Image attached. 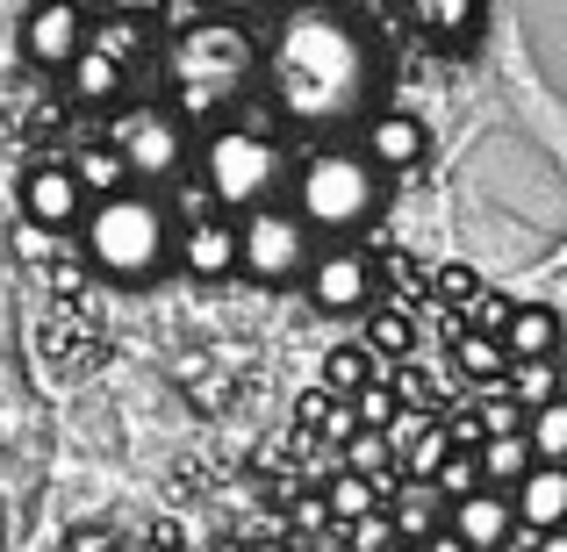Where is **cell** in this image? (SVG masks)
Returning a JSON list of instances; mask_svg holds the SVG:
<instances>
[{
	"label": "cell",
	"mask_w": 567,
	"mask_h": 552,
	"mask_svg": "<svg viewBox=\"0 0 567 552\" xmlns=\"http://www.w3.org/2000/svg\"><path fill=\"white\" fill-rule=\"evenodd\" d=\"M511 402L517 409H539V402H554V360H511Z\"/></svg>",
	"instance_id": "28"
},
{
	"label": "cell",
	"mask_w": 567,
	"mask_h": 552,
	"mask_svg": "<svg viewBox=\"0 0 567 552\" xmlns=\"http://www.w3.org/2000/svg\"><path fill=\"white\" fill-rule=\"evenodd\" d=\"M511 294H496V288H482V294H474V323H467V331H488V337H503V323H511Z\"/></svg>",
	"instance_id": "32"
},
{
	"label": "cell",
	"mask_w": 567,
	"mask_h": 552,
	"mask_svg": "<svg viewBox=\"0 0 567 552\" xmlns=\"http://www.w3.org/2000/svg\"><path fill=\"white\" fill-rule=\"evenodd\" d=\"M532 552H567V531H539V539H532Z\"/></svg>",
	"instance_id": "40"
},
{
	"label": "cell",
	"mask_w": 567,
	"mask_h": 552,
	"mask_svg": "<svg viewBox=\"0 0 567 552\" xmlns=\"http://www.w3.org/2000/svg\"><path fill=\"white\" fill-rule=\"evenodd\" d=\"M173 265L194 280H230L237 273V222L230 216H181V237H173Z\"/></svg>",
	"instance_id": "12"
},
{
	"label": "cell",
	"mask_w": 567,
	"mask_h": 552,
	"mask_svg": "<svg viewBox=\"0 0 567 552\" xmlns=\"http://www.w3.org/2000/svg\"><path fill=\"white\" fill-rule=\"evenodd\" d=\"M388 545H395L388 510H367V517H352V524H338V552H388Z\"/></svg>",
	"instance_id": "29"
},
{
	"label": "cell",
	"mask_w": 567,
	"mask_h": 552,
	"mask_svg": "<svg viewBox=\"0 0 567 552\" xmlns=\"http://www.w3.org/2000/svg\"><path fill=\"white\" fill-rule=\"evenodd\" d=\"M194 166H202V194L216 216H245L259 201H280V180H288V158H280L274 137L259 129L216 123L202 144H194Z\"/></svg>",
	"instance_id": "5"
},
{
	"label": "cell",
	"mask_w": 567,
	"mask_h": 552,
	"mask_svg": "<svg viewBox=\"0 0 567 552\" xmlns=\"http://www.w3.org/2000/svg\"><path fill=\"white\" fill-rule=\"evenodd\" d=\"M517 424H525V409H517L511 395H496V402L482 409V438H488V430H517Z\"/></svg>",
	"instance_id": "33"
},
{
	"label": "cell",
	"mask_w": 567,
	"mask_h": 552,
	"mask_svg": "<svg viewBox=\"0 0 567 552\" xmlns=\"http://www.w3.org/2000/svg\"><path fill=\"white\" fill-rule=\"evenodd\" d=\"M525 452H532V467H567V402H539V409H525Z\"/></svg>",
	"instance_id": "20"
},
{
	"label": "cell",
	"mask_w": 567,
	"mask_h": 552,
	"mask_svg": "<svg viewBox=\"0 0 567 552\" xmlns=\"http://www.w3.org/2000/svg\"><path fill=\"white\" fill-rule=\"evenodd\" d=\"M511 517H517V539L560 531L567 524V467H525V481L511 488Z\"/></svg>",
	"instance_id": "14"
},
{
	"label": "cell",
	"mask_w": 567,
	"mask_h": 552,
	"mask_svg": "<svg viewBox=\"0 0 567 552\" xmlns=\"http://www.w3.org/2000/svg\"><path fill=\"white\" fill-rule=\"evenodd\" d=\"M72 166V180L86 187V201H101V194H115V187H130V166L115 158V144H101V137H86L80 152L65 158Z\"/></svg>",
	"instance_id": "21"
},
{
	"label": "cell",
	"mask_w": 567,
	"mask_h": 552,
	"mask_svg": "<svg viewBox=\"0 0 567 552\" xmlns=\"http://www.w3.org/2000/svg\"><path fill=\"white\" fill-rule=\"evenodd\" d=\"M230 222H237V273H245V280H259V288H288V280H302L317 237H309V222L295 216V208L259 201V208H245V216H230Z\"/></svg>",
	"instance_id": "7"
},
{
	"label": "cell",
	"mask_w": 567,
	"mask_h": 552,
	"mask_svg": "<svg viewBox=\"0 0 567 552\" xmlns=\"http://www.w3.org/2000/svg\"><path fill=\"white\" fill-rule=\"evenodd\" d=\"M346 409H352V424H360V430H381L402 402H395V387H388V381H367V387H352V395H346Z\"/></svg>",
	"instance_id": "30"
},
{
	"label": "cell",
	"mask_w": 567,
	"mask_h": 552,
	"mask_svg": "<svg viewBox=\"0 0 567 552\" xmlns=\"http://www.w3.org/2000/svg\"><path fill=\"white\" fill-rule=\"evenodd\" d=\"M453 366L467 373L474 387H496L503 373H511V352H503V337H488V331H460L453 337Z\"/></svg>",
	"instance_id": "22"
},
{
	"label": "cell",
	"mask_w": 567,
	"mask_h": 552,
	"mask_svg": "<svg viewBox=\"0 0 567 552\" xmlns=\"http://www.w3.org/2000/svg\"><path fill=\"white\" fill-rule=\"evenodd\" d=\"M173 237H181V216H173L166 194L152 187H115L101 201H86L80 216V259L86 273L115 280V288H152L173 265Z\"/></svg>",
	"instance_id": "2"
},
{
	"label": "cell",
	"mask_w": 567,
	"mask_h": 552,
	"mask_svg": "<svg viewBox=\"0 0 567 552\" xmlns=\"http://www.w3.org/2000/svg\"><path fill=\"white\" fill-rule=\"evenodd\" d=\"M503 352H511V360H554L560 352V316L546 302H517L511 323H503Z\"/></svg>",
	"instance_id": "17"
},
{
	"label": "cell",
	"mask_w": 567,
	"mask_h": 552,
	"mask_svg": "<svg viewBox=\"0 0 567 552\" xmlns=\"http://www.w3.org/2000/svg\"><path fill=\"white\" fill-rule=\"evenodd\" d=\"M80 51H86V14H80V0H37V8L22 14V58L37 72H65Z\"/></svg>",
	"instance_id": "10"
},
{
	"label": "cell",
	"mask_w": 567,
	"mask_h": 552,
	"mask_svg": "<svg viewBox=\"0 0 567 552\" xmlns=\"http://www.w3.org/2000/svg\"><path fill=\"white\" fill-rule=\"evenodd\" d=\"M381 510H388V524H395V539H410V545L431 539V531L445 524V496H439L431 481H395Z\"/></svg>",
	"instance_id": "16"
},
{
	"label": "cell",
	"mask_w": 567,
	"mask_h": 552,
	"mask_svg": "<svg viewBox=\"0 0 567 552\" xmlns=\"http://www.w3.org/2000/svg\"><path fill=\"white\" fill-rule=\"evenodd\" d=\"M166 80H173L166 108L181 115V123H208V115H223L237 94H251V80H259V43H251L245 22H230V14L187 22L166 51Z\"/></svg>",
	"instance_id": "3"
},
{
	"label": "cell",
	"mask_w": 567,
	"mask_h": 552,
	"mask_svg": "<svg viewBox=\"0 0 567 552\" xmlns=\"http://www.w3.org/2000/svg\"><path fill=\"white\" fill-rule=\"evenodd\" d=\"M367 381H381V360L367 345H331V352H323V395L346 402L352 387H367Z\"/></svg>",
	"instance_id": "23"
},
{
	"label": "cell",
	"mask_w": 567,
	"mask_h": 552,
	"mask_svg": "<svg viewBox=\"0 0 567 552\" xmlns=\"http://www.w3.org/2000/svg\"><path fill=\"white\" fill-rule=\"evenodd\" d=\"M410 22L431 43H474L482 29V0H410Z\"/></svg>",
	"instance_id": "19"
},
{
	"label": "cell",
	"mask_w": 567,
	"mask_h": 552,
	"mask_svg": "<svg viewBox=\"0 0 567 552\" xmlns=\"http://www.w3.org/2000/svg\"><path fill=\"white\" fill-rule=\"evenodd\" d=\"M266 80V108L280 123L331 137V129H360L381 101V43L338 0H302L280 14L274 43L259 58Z\"/></svg>",
	"instance_id": "1"
},
{
	"label": "cell",
	"mask_w": 567,
	"mask_h": 552,
	"mask_svg": "<svg viewBox=\"0 0 567 552\" xmlns=\"http://www.w3.org/2000/svg\"><path fill=\"white\" fill-rule=\"evenodd\" d=\"M216 14H230V22H245V14H266V8H280V0H208Z\"/></svg>",
	"instance_id": "37"
},
{
	"label": "cell",
	"mask_w": 567,
	"mask_h": 552,
	"mask_svg": "<svg viewBox=\"0 0 567 552\" xmlns=\"http://www.w3.org/2000/svg\"><path fill=\"white\" fill-rule=\"evenodd\" d=\"M109 14H123V22H166V0H109Z\"/></svg>",
	"instance_id": "34"
},
{
	"label": "cell",
	"mask_w": 567,
	"mask_h": 552,
	"mask_svg": "<svg viewBox=\"0 0 567 552\" xmlns=\"http://www.w3.org/2000/svg\"><path fill=\"white\" fill-rule=\"evenodd\" d=\"M14 194H22V222H29V230L65 237V230H80V216H86V187L72 180L65 158H37Z\"/></svg>",
	"instance_id": "9"
},
{
	"label": "cell",
	"mask_w": 567,
	"mask_h": 552,
	"mask_svg": "<svg viewBox=\"0 0 567 552\" xmlns=\"http://www.w3.org/2000/svg\"><path fill=\"white\" fill-rule=\"evenodd\" d=\"M302 294L323 316H367L381 302V273L360 244H317L302 265Z\"/></svg>",
	"instance_id": "8"
},
{
	"label": "cell",
	"mask_w": 567,
	"mask_h": 552,
	"mask_svg": "<svg viewBox=\"0 0 567 552\" xmlns=\"http://www.w3.org/2000/svg\"><path fill=\"white\" fill-rule=\"evenodd\" d=\"M295 531H338L331 510H323V496H302V502H295Z\"/></svg>",
	"instance_id": "35"
},
{
	"label": "cell",
	"mask_w": 567,
	"mask_h": 552,
	"mask_svg": "<svg viewBox=\"0 0 567 552\" xmlns=\"http://www.w3.org/2000/svg\"><path fill=\"white\" fill-rule=\"evenodd\" d=\"M424 152H431V129L416 123L410 108H374L360 123V158L374 173H395V180H402V173L424 166Z\"/></svg>",
	"instance_id": "11"
},
{
	"label": "cell",
	"mask_w": 567,
	"mask_h": 552,
	"mask_svg": "<svg viewBox=\"0 0 567 552\" xmlns=\"http://www.w3.org/2000/svg\"><path fill=\"white\" fill-rule=\"evenodd\" d=\"M431 488H439L445 502L474 496V488H482V467H474V452H445V459H439V473H431Z\"/></svg>",
	"instance_id": "31"
},
{
	"label": "cell",
	"mask_w": 567,
	"mask_h": 552,
	"mask_svg": "<svg viewBox=\"0 0 567 552\" xmlns=\"http://www.w3.org/2000/svg\"><path fill=\"white\" fill-rule=\"evenodd\" d=\"M323 510H331V524H352V517H367V510H381V488L367 481V473H323Z\"/></svg>",
	"instance_id": "24"
},
{
	"label": "cell",
	"mask_w": 567,
	"mask_h": 552,
	"mask_svg": "<svg viewBox=\"0 0 567 552\" xmlns=\"http://www.w3.org/2000/svg\"><path fill=\"white\" fill-rule=\"evenodd\" d=\"M439 294H445V302H453V294H467V302H474V294H482V280H474L467 265H445V273H439Z\"/></svg>",
	"instance_id": "36"
},
{
	"label": "cell",
	"mask_w": 567,
	"mask_h": 552,
	"mask_svg": "<svg viewBox=\"0 0 567 552\" xmlns=\"http://www.w3.org/2000/svg\"><path fill=\"white\" fill-rule=\"evenodd\" d=\"M416 552H467V545H460V539H453V531H445V524H439V531H431V539H416Z\"/></svg>",
	"instance_id": "39"
},
{
	"label": "cell",
	"mask_w": 567,
	"mask_h": 552,
	"mask_svg": "<svg viewBox=\"0 0 567 552\" xmlns=\"http://www.w3.org/2000/svg\"><path fill=\"white\" fill-rule=\"evenodd\" d=\"M445 452H453V424H439V416H431V424H424V430H416V438L395 452V473H402V481H431Z\"/></svg>",
	"instance_id": "25"
},
{
	"label": "cell",
	"mask_w": 567,
	"mask_h": 552,
	"mask_svg": "<svg viewBox=\"0 0 567 552\" xmlns=\"http://www.w3.org/2000/svg\"><path fill=\"white\" fill-rule=\"evenodd\" d=\"M101 144H115V158L130 166V187H166L173 173L194 158V137H187V123L166 108V101H144V108H115L109 115V137Z\"/></svg>",
	"instance_id": "6"
},
{
	"label": "cell",
	"mask_w": 567,
	"mask_h": 552,
	"mask_svg": "<svg viewBox=\"0 0 567 552\" xmlns=\"http://www.w3.org/2000/svg\"><path fill=\"white\" fill-rule=\"evenodd\" d=\"M388 552H416V545H410V539H395V545H388Z\"/></svg>",
	"instance_id": "43"
},
{
	"label": "cell",
	"mask_w": 567,
	"mask_h": 552,
	"mask_svg": "<svg viewBox=\"0 0 567 552\" xmlns=\"http://www.w3.org/2000/svg\"><path fill=\"white\" fill-rule=\"evenodd\" d=\"M208 552H245V539H223V545H208Z\"/></svg>",
	"instance_id": "42"
},
{
	"label": "cell",
	"mask_w": 567,
	"mask_h": 552,
	"mask_svg": "<svg viewBox=\"0 0 567 552\" xmlns=\"http://www.w3.org/2000/svg\"><path fill=\"white\" fill-rule=\"evenodd\" d=\"M123 86H130V72L115 65L109 51H94V43H86V51L65 65V94L80 101V108H115V101H123Z\"/></svg>",
	"instance_id": "15"
},
{
	"label": "cell",
	"mask_w": 567,
	"mask_h": 552,
	"mask_svg": "<svg viewBox=\"0 0 567 552\" xmlns=\"http://www.w3.org/2000/svg\"><path fill=\"white\" fill-rule=\"evenodd\" d=\"M295 216L309 222V237H360L367 222L388 208V173H374L352 144H317V152L295 166Z\"/></svg>",
	"instance_id": "4"
},
{
	"label": "cell",
	"mask_w": 567,
	"mask_h": 552,
	"mask_svg": "<svg viewBox=\"0 0 567 552\" xmlns=\"http://www.w3.org/2000/svg\"><path fill=\"white\" fill-rule=\"evenodd\" d=\"M474 467H482V488H503V496H511L532 467L525 430H488V438H474Z\"/></svg>",
	"instance_id": "18"
},
{
	"label": "cell",
	"mask_w": 567,
	"mask_h": 552,
	"mask_svg": "<svg viewBox=\"0 0 567 552\" xmlns=\"http://www.w3.org/2000/svg\"><path fill=\"white\" fill-rule=\"evenodd\" d=\"M86 43H94V51H109L115 65L130 72V65L144 58V22H123V14H109L101 29H86Z\"/></svg>",
	"instance_id": "27"
},
{
	"label": "cell",
	"mask_w": 567,
	"mask_h": 552,
	"mask_svg": "<svg viewBox=\"0 0 567 552\" xmlns=\"http://www.w3.org/2000/svg\"><path fill=\"white\" fill-rule=\"evenodd\" d=\"M367 352H374V360H410L416 323L402 316V309H367Z\"/></svg>",
	"instance_id": "26"
},
{
	"label": "cell",
	"mask_w": 567,
	"mask_h": 552,
	"mask_svg": "<svg viewBox=\"0 0 567 552\" xmlns=\"http://www.w3.org/2000/svg\"><path fill=\"white\" fill-rule=\"evenodd\" d=\"M445 531H453V539L467 545V552H496V545H511V531H517L511 496H503V488H474V496L445 502Z\"/></svg>",
	"instance_id": "13"
},
{
	"label": "cell",
	"mask_w": 567,
	"mask_h": 552,
	"mask_svg": "<svg viewBox=\"0 0 567 552\" xmlns=\"http://www.w3.org/2000/svg\"><path fill=\"white\" fill-rule=\"evenodd\" d=\"M245 552H295L288 539H245Z\"/></svg>",
	"instance_id": "41"
},
{
	"label": "cell",
	"mask_w": 567,
	"mask_h": 552,
	"mask_svg": "<svg viewBox=\"0 0 567 552\" xmlns=\"http://www.w3.org/2000/svg\"><path fill=\"white\" fill-rule=\"evenodd\" d=\"M72 552H115V539H109V531H94V524H86V531H72Z\"/></svg>",
	"instance_id": "38"
}]
</instances>
